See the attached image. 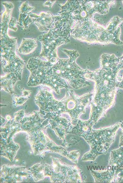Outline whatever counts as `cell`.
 <instances>
[{"label":"cell","mask_w":123,"mask_h":183,"mask_svg":"<svg viewBox=\"0 0 123 183\" xmlns=\"http://www.w3.org/2000/svg\"><path fill=\"white\" fill-rule=\"evenodd\" d=\"M17 21L15 18L12 17L9 21L8 25L9 28L14 31H16L17 28L16 27Z\"/></svg>","instance_id":"obj_7"},{"label":"cell","mask_w":123,"mask_h":183,"mask_svg":"<svg viewBox=\"0 0 123 183\" xmlns=\"http://www.w3.org/2000/svg\"><path fill=\"white\" fill-rule=\"evenodd\" d=\"M36 40L23 38L19 47V52L23 54L32 52L37 46Z\"/></svg>","instance_id":"obj_4"},{"label":"cell","mask_w":123,"mask_h":183,"mask_svg":"<svg viewBox=\"0 0 123 183\" xmlns=\"http://www.w3.org/2000/svg\"><path fill=\"white\" fill-rule=\"evenodd\" d=\"M121 128L122 129V131L123 132V122H122V123H121Z\"/></svg>","instance_id":"obj_9"},{"label":"cell","mask_w":123,"mask_h":183,"mask_svg":"<svg viewBox=\"0 0 123 183\" xmlns=\"http://www.w3.org/2000/svg\"><path fill=\"white\" fill-rule=\"evenodd\" d=\"M29 15L39 30L47 31L52 28L55 20L54 16L50 12H41L39 15L30 13Z\"/></svg>","instance_id":"obj_1"},{"label":"cell","mask_w":123,"mask_h":183,"mask_svg":"<svg viewBox=\"0 0 123 183\" xmlns=\"http://www.w3.org/2000/svg\"><path fill=\"white\" fill-rule=\"evenodd\" d=\"M1 55L8 57L16 54V38H11L7 34L1 36Z\"/></svg>","instance_id":"obj_2"},{"label":"cell","mask_w":123,"mask_h":183,"mask_svg":"<svg viewBox=\"0 0 123 183\" xmlns=\"http://www.w3.org/2000/svg\"><path fill=\"white\" fill-rule=\"evenodd\" d=\"M123 169V167L122 166H121L120 167V169L121 170H122Z\"/></svg>","instance_id":"obj_10"},{"label":"cell","mask_w":123,"mask_h":183,"mask_svg":"<svg viewBox=\"0 0 123 183\" xmlns=\"http://www.w3.org/2000/svg\"><path fill=\"white\" fill-rule=\"evenodd\" d=\"M122 145H123V137H122Z\"/></svg>","instance_id":"obj_11"},{"label":"cell","mask_w":123,"mask_h":183,"mask_svg":"<svg viewBox=\"0 0 123 183\" xmlns=\"http://www.w3.org/2000/svg\"><path fill=\"white\" fill-rule=\"evenodd\" d=\"M122 88H123V87H122Z\"/></svg>","instance_id":"obj_12"},{"label":"cell","mask_w":123,"mask_h":183,"mask_svg":"<svg viewBox=\"0 0 123 183\" xmlns=\"http://www.w3.org/2000/svg\"></svg>","instance_id":"obj_13"},{"label":"cell","mask_w":123,"mask_h":183,"mask_svg":"<svg viewBox=\"0 0 123 183\" xmlns=\"http://www.w3.org/2000/svg\"><path fill=\"white\" fill-rule=\"evenodd\" d=\"M21 26H24L26 28L29 24L33 23L32 18L29 14L20 13L19 22L17 23Z\"/></svg>","instance_id":"obj_5"},{"label":"cell","mask_w":123,"mask_h":183,"mask_svg":"<svg viewBox=\"0 0 123 183\" xmlns=\"http://www.w3.org/2000/svg\"><path fill=\"white\" fill-rule=\"evenodd\" d=\"M55 2L54 1H47L43 4V5L44 6H48L49 8H50Z\"/></svg>","instance_id":"obj_8"},{"label":"cell","mask_w":123,"mask_h":183,"mask_svg":"<svg viewBox=\"0 0 123 183\" xmlns=\"http://www.w3.org/2000/svg\"><path fill=\"white\" fill-rule=\"evenodd\" d=\"M6 8V10L3 13L2 16H1V36L7 34V32L8 27V23L9 20L11 13L13 8V5L11 3L5 2L3 3Z\"/></svg>","instance_id":"obj_3"},{"label":"cell","mask_w":123,"mask_h":183,"mask_svg":"<svg viewBox=\"0 0 123 183\" xmlns=\"http://www.w3.org/2000/svg\"><path fill=\"white\" fill-rule=\"evenodd\" d=\"M35 8L28 5L27 2L23 3L20 7V12L21 13L29 14L30 11Z\"/></svg>","instance_id":"obj_6"}]
</instances>
